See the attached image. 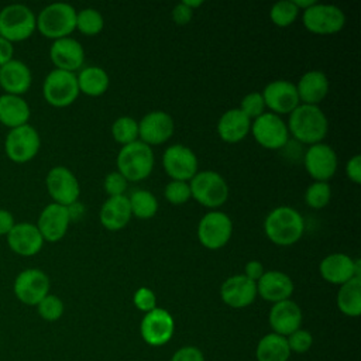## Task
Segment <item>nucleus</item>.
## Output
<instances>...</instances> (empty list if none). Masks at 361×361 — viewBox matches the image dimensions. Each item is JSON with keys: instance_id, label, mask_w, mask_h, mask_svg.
<instances>
[{"instance_id": "obj_3", "label": "nucleus", "mask_w": 361, "mask_h": 361, "mask_svg": "<svg viewBox=\"0 0 361 361\" xmlns=\"http://www.w3.org/2000/svg\"><path fill=\"white\" fill-rule=\"evenodd\" d=\"M37 30L52 41L69 37L76 30V10L62 1L45 6L37 16Z\"/></svg>"}, {"instance_id": "obj_46", "label": "nucleus", "mask_w": 361, "mask_h": 361, "mask_svg": "<svg viewBox=\"0 0 361 361\" xmlns=\"http://www.w3.org/2000/svg\"><path fill=\"white\" fill-rule=\"evenodd\" d=\"M345 175L347 178L354 182V183H360L361 182V155L355 154L353 155L347 164H345Z\"/></svg>"}, {"instance_id": "obj_11", "label": "nucleus", "mask_w": 361, "mask_h": 361, "mask_svg": "<svg viewBox=\"0 0 361 361\" xmlns=\"http://www.w3.org/2000/svg\"><path fill=\"white\" fill-rule=\"evenodd\" d=\"M233 234V221L224 212L206 213L197 224V240L207 250L224 247Z\"/></svg>"}, {"instance_id": "obj_41", "label": "nucleus", "mask_w": 361, "mask_h": 361, "mask_svg": "<svg viewBox=\"0 0 361 361\" xmlns=\"http://www.w3.org/2000/svg\"><path fill=\"white\" fill-rule=\"evenodd\" d=\"M286 343H288L290 353L303 354V353L309 351L310 347L313 345V336L309 330L300 327L286 337Z\"/></svg>"}, {"instance_id": "obj_30", "label": "nucleus", "mask_w": 361, "mask_h": 361, "mask_svg": "<svg viewBox=\"0 0 361 361\" xmlns=\"http://www.w3.org/2000/svg\"><path fill=\"white\" fill-rule=\"evenodd\" d=\"M296 90L303 104L317 106L329 93V79L322 71H309L300 76Z\"/></svg>"}, {"instance_id": "obj_44", "label": "nucleus", "mask_w": 361, "mask_h": 361, "mask_svg": "<svg viewBox=\"0 0 361 361\" xmlns=\"http://www.w3.org/2000/svg\"><path fill=\"white\" fill-rule=\"evenodd\" d=\"M103 188H104L106 193L109 195V197L121 196V195H124V192L127 189V179L118 171L110 172L104 178Z\"/></svg>"}, {"instance_id": "obj_12", "label": "nucleus", "mask_w": 361, "mask_h": 361, "mask_svg": "<svg viewBox=\"0 0 361 361\" xmlns=\"http://www.w3.org/2000/svg\"><path fill=\"white\" fill-rule=\"evenodd\" d=\"M45 188L54 203L66 207L78 202L80 195L78 178L69 168L63 165H56L48 171L45 176Z\"/></svg>"}, {"instance_id": "obj_1", "label": "nucleus", "mask_w": 361, "mask_h": 361, "mask_svg": "<svg viewBox=\"0 0 361 361\" xmlns=\"http://www.w3.org/2000/svg\"><path fill=\"white\" fill-rule=\"evenodd\" d=\"M288 131L302 144L313 145L324 140L329 131V120L319 106L300 103L289 113Z\"/></svg>"}, {"instance_id": "obj_52", "label": "nucleus", "mask_w": 361, "mask_h": 361, "mask_svg": "<svg viewBox=\"0 0 361 361\" xmlns=\"http://www.w3.org/2000/svg\"><path fill=\"white\" fill-rule=\"evenodd\" d=\"M292 1H293V4L298 7V10H300V8L306 10V8H309V7H312L313 4L317 3V1H314V0H292Z\"/></svg>"}, {"instance_id": "obj_20", "label": "nucleus", "mask_w": 361, "mask_h": 361, "mask_svg": "<svg viewBox=\"0 0 361 361\" xmlns=\"http://www.w3.org/2000/svg\"><path fill=\"white\" fill-rule=\"evenodd\" d=\"M175 130L172 117L162 110L147 113L138 121V140L147 145H159L166 142Z\"/></svg>"}, {"instance_id": "obj_50", "label": "nucleus", "mask_w": 361, "mask_h": 361, "mask_svg": "<svg viewBox=\"0 0 361 361\" xmlns=\"http://www.w3.org/2000/svg\"><path fill=\"white\" fill-rule=\"evenodd\" d=\"M14 59V44L0 37V66Z\"/></svg>"}, {"instance_id": "obj_39", "label": "nucleus", "mask_w": 361, "mask_h": 361, "mask_svg": "<svg viewBox=\"0 0 361 361\" xmlns=\"http://www.w3.org/2000/svg\"><path fill=\"white\" fill-rule=\"evenodd\" d=\"M35 307L38 316L45 322H56L62 317L65 312V305L62 299L54 293H48Z\"/></svg>"}, {"instance_id": "obj_5", "label": "nucleus", "mask_w": 361, "mask_h": 361, "mask_svg": "<svg viewBox=\"0 0 361 361\" xmlns=\"http://www.w3.org/2000/svg\"><path fill=\"white\" fill-rule=\"evenodd\" d=\"M37 31V16L25 4L13 3L0 8V37L14 42L28 39Z\"/></svg>"}, {"instance_id": "obj_49", "label": "nucleus", "mask_w": 361, "mask_h": 361, "mask_svg": "<svg viewBox=\"0 0 361 361\" xmlns=\"http://www.w3.org/2000/svg\"><path fill=\"white\" fill-rule=\"evenodd\" d=\"M264 272H265V271H264L262 264H261L259 261H257V259L248 261V262L245 264V267H244V275H245L247 278H250L251 281H254V282H257V281L262 276Z\"/></svg>"}, {"instance_id": "obj_31", "label": "nucleus", "mask_w": 361, "mask_h": 361, "mask_svg": "<svg viewBox=\"0 0 361 361\" xmlns=\"http://www.w3.org/2000/svg\"><path fill=\"white\" fill-rule=\"evenodd\" d=\"M290 354L286 337L275 333L261 337L255 347L257 361H288Z\"/></svg>"}, {"instance_id": "obj_8", "label": "nucleus", "mask_w": 361, "mask_h": 361, "mask_svg": "<svg viewBox=\"0 0 361 361\" xmlns=\"http://www.w3.org/2000/svg\"><path fill=\"white\" fill-rule=\"evenodd\" d=\"M41 148V137L35 127L24 124L8 130L4 138V152L14 164L32 161Z\"/></svg>"}, {"instance_id": "obj_23", "label": "nucleus", "mask_w": 361, "mask_h": 361, "mask_svg": "<svg viewBox=\"0 0 361 361\" xmlns=\"http://www.w3.org/2000/svg\"><path fill=\"white\" fill-rule=\"evenodd\" d=\"M49 58L55 69L75 73L76 71H79V68L83 66L85 49L78 39L72 37H65L55 39L51 44Z\"/></svg>"}, {"instance_id": "obj_38", "label": "nucleus", "mask_w": 361, "mask_h": 361, "mask_svg": "<svg viewBox=\"0 0 361 361\" xmlns=\"http://www.w3.org/2000/svg\"><path fill=\"white\" fill-rule=\"evenodd\" d=\"M331 199V188L327 182L314 180L305 192V202L312 209H323Z\"/></svg>"}, {"instance_id": "obj_37", "label": "nucleus", "mask_w": 361, "mask_h": 361, "mask_svg": "<svg viewBox=\"0 0 361 361\" xmlns=\"http://www.w3.org/2000/svg\"><path fill=\"white\" fill-rule=\"evenodd\" d=\"M299 10L293 4L292 0H281L276 1L271 10H269V17L271 21L278 25V27H289L298 17Z\"/></svg>"}, {"instance_id": "obj_47", "label": "nucleus", "mask_w": 361, "mask_h": 361, "mask_svg": "<svg viewBox=\"0 0 361 361\" xmlns=\"http://www.w3.org/2000/svg\"><path fill=\"white\" fill-rule=\"evenodd\" d=\"M193 17V10H190L188 6H185L182 1L178 3L172 10V20L178 25H186Z\"/></svg>"}, {"instance_id": "obj_36", "label": "nucleus", "mask_w": 361, "mask_h": 361, "mask_svg": "<svg viewBox=\"0 0 361 361\" xmlns=\"http://www.w3.org/2000/svg\"><path fill=\"white\" fill-rule=\"evenodd\" d=\"M111 135L121 145H127L137 141L138 121H135L133 117H128V116L118 117L111 126Z\"/></svg>"}, {"instance_id": "obj_17", "label": "nucleus", "mask_w": 361, "mask_h": 361, "mask_svg": "<svg viewBox=\"0 0 361 361\" xmlns=\"http://www.w3.org/2000/svg\"><path fill=\"white\" fill-rule=\"evenodd\" d=\"M262 99L265 107H268L274 114H289L299 104V96L295 83L286 79H276L269 82L262 90Z\"/></svg>"}, {"instance_id": "obj_40", "label": "nucleus", "mask_w": 361, "mask_h": 361, "mask_svg": "<svg viewBox=\"0 0 361 361\" xmlns=\"http://www.w3.org/2000/svg\"><path fill=\"white\" fill-rule=\"evenodd\" d=\"M164 195L165 199L171 203V204H183L186 203L192 196H190V186L189 182H183V180H171L166 183L165 189H164Z\"/></svg>"}, {"instance_id": "obj_24", "label": "nucleus", "mask_w": 361, "mask_h": 361, "mask_svg": "<svg viewBox=\"0 0 361 361\" xmlns=\"http://www.w3.org/2000/svg\"><path fill=\"white\" fill-rule=\"evenodd\" d=\"M268 322L272 333L288 337L290 333L300 329L303 322V313L296 302H293L292 299H286L272 305L268 314Z\"/></svg>"}, {"instance_id": "obj_25", "label": "nucleus", "mask_w": 361, "mask_h": 361, "mask_svg": "<svg viewBox=\"0 0 361 361\" xmlns=\"http://www.w3.org/2000/svg\"><path fill=\"white\" fill-rule=\"evenodd\" d=\"M295 285L292 278L278 269L265 271L257 281V295L264 300L274 303L290 299Z\"/></svg>"}, {"instance_id": "obj_4", "label": "nucleus", "mask_w": 361, "mask_h": 361, "mask_svg": "<svg viewBox=\"0 0 361 361\" xmlns=\"http://www.w3.org/2000/svg\"><path fill=\"white\" fill-rule=\"evenodd\" d=\"M116 162L117 171L127 179V182H138L151 175L155 159L152 148L137 140L121 147Z\"/></svg>"}, {"instance_id": "obj_7", "label": "nucleus", "mask_w": 361, "mask_h": 361, "mask_svg": "<svg viewBox=\"0 0 361 361\" xmlns=\"http://www.w3.org/2000/svg\"><path fill=\"white\" fill-rule=\"evenodd\" d=\"M76 73L61 69H52L44 79L42 96L52 107H68L79 96Z\"/></svg>"}, {"instance_id": "obj_22", "label": "nucleus", "mask_w": 361, "mask_h": 361, "mask_svg": "<svg viewBox=\"0 0 361 361\" xmlns=\"http://www.w3.org/2000/svg\"><path fill=\"white\" fill-rule=\"evenodd\" d=\"M8 248L20 257L37 255L44 247V238L34 223H16L11 231L6 235Z\"/></svg>"}, {"instance_id": "obj_34", "label": "nucleus", "mask_w": 361, "mask_h": 361, "mask_svg": "<svg viewBox=\"0 0 361 361\" xmlns=\"http://www.w3.org/2000/svg\"><path fill=\"white\" fill-rule=\"evenodd\" d=\"M131 214L147 220L157 214L158 212V200L155 195L147 189H137L128 196Z\"/></svg>"}, {"instance_id": "obj_45", "label": "nucleus", "mask_w": 361, "mask_h": 361, "mask_svg": "<svg viewBox=\"0 0 361 361\" xmlns=\"http://www.w3.org/2000/svg\"><path fill=\"white\" fill-rule=\"evenodd\" d=\"M171 361H204V355L195 345H183L173 353Z\"/></svg>"}, {"instance_id": "obj_35", "label": "nucleus", "mask_w": 361, "mask_h": 361, "mask_svg": "<svg viewBox=\"0 0 361 361\" xmlns=\"http://www.w3.org/2000/svg\"><path fill=\"white\" fill-rule=\"evenodd\" d=\"M104 27V18L96 8L87 7L76 11V30L83 35H97Z\"/></svg>"}, {"instance_id": "obj_19", "label": "nucleus", "mask_w": 361, "mask_h": 361, "mask_svg": "<svg viewBox=\"0 0 361 361\" xmlns=\"http://www.w3.org/2000/svg\"><path fill=\"white\" fill-rule=\"evenodd\" d=\"M322 278L333 285H343L354 276H361V261L343 252H334L320 261Z\"/></svg>"}, {"instance_id": "obj_43", "label": "nucleus", "mask_w": 361, "mask_h": 361, "mask_svg": "<svg viewBox=\"0 0 361 361\" xmlns=\"http://www.w3.org/2000/svg\"><path fill=\"white\" fill-rule=\"evenodd\" d=\"M133 303L138 310L148 313L157 307V296L152 289L147 286H141L134 292Z\"/></svg>"}, {"instance_id": "obj_28", "label": "nucleus", "mask_w": 361, "mask_h": 361, "mask_svg": "<svg viewBox=\"0 0 361 361\" xmlns=\"http://www.w3.org/2000/svg\"><path fill=\"white\" fill-rule=\"evenodd\" d=\"M131 207L128 196H111L109 197L100 209V223L104 228L110 231H118L124 228L131 219Z\"/></svg>"}, {"instance_id": "obj_48", "label": "nucleus", "mask_w": 361, "mask_h": 361, "mask_svg": "<svg viewBox=\"0 0 361 361\" xmlns=\"http://www.w3.org/2000/svg\"><path fill=\"white\" fill-rule=\"evenodd\" d=\"M14 224H16V220L13 213L7 209L0 207V235L6 237L11 231Z\"/></svg>"}, {"instance_id": "obj_51", "label": "nucleus", "mask_w": 361, "mask_h": 361, "mask_svg": "<svg viewBox=\"0 0 361 361\" xmlns=\"http://www.w3.org/2000/svg\"><path fill=\"white\" fill-rule=\"evenodd\" d=\"M68 212H69V217H71V221H72V220H78L79 217L83 216L85 207L80 202H75V203L68 206Z\"/></svg>"}, {"instance_id": "obj_53", "label": "nucleus", "mask_w": 361, "mask_h": 361, "mask_svg": "<svg viewBox=\"0 0 361 361\" xmlns=\"http://www.w3.org/2000/svg\"><path fill=\"white\" fill-rule=\"evenodd\" d=\"M182 3H183L185 6H188L190 10H195V8H197V7H200V6L203 4L202 0H183Z\"/></svg>"}, {"instance_id": "obj_16", "label": "nucleus", "mask_w": 361, "mask_h": 361, "mask_svg": "<svg viewBox=\"0 0 361 361\" xmlns=\"http://www.w3.org/2000/svg\"><path fill=\"white\" fill-rule=\"evenodd\" d=\"M307 173L317 182H327L337 171L338 158L329 144H313L305 152L303 158Z\"/></svg>"}, {"instance_id": "obj_42", "label": "nucleus", "mask_w": 361, "mask_h": 361, "mask_svg": "<svg viewBox=\"0 0 361 361\" xmlns=\"http://www.w3.org/2000/svg\"><path fill=\"white\" fill-rule=\"evenodd\" d=\"M250 120L259 117L262 113H265V103L262 99V94L259 92H251L245 94L241 100V106L238 107Z\"/></svg>"}, {"instance_id": "obj_18", "label": "nucleus", "mask_w": 361, "mask_h": 361, "mask_svg": "<svg viewBox=\"0 0 361 361\" xmlns=\"http://www.w3.org/2000/svg\"><path fill=\"white\" fill-rule=\"evenodd\" d=\"M71 224V217L66 206L58 204V203H49L47 204L35 223L38 231L41 233L44 241L48 243H58L61 241Z\"/></svg>"}, {"instance_id": "obj_6", "label": "nucleus", "mask_w": 361, "mask_h": 361, "mask_svg": "<svg viewBox=\"0 0 361 361\" xmlns=\"http://www.w3.org/2000/svg\"><path fill=\"white\" fill-rule=\"evenodd\" d=\"M190 196L204 207L217 209L228 199V185L226 179L212 169L197 172L190 180Z\"/></svg>"}, {"instance_id": "obj_26", "label": "nucleus", "mask_w": 361, "mask_h": 361, "mask_svg": "<svg viewBox=\"0 0 361 361\" xmlns=\"http://www.w3.org/2000/svg\"><path fill=\"white\" fill-rule=\"evenodd\" d=\"M32 85V73L30 66L20 61L11 59L0 66V87L7 94L23 96Z\"/></svg>"}, {"instance_id": "obj_33", "label": "nucleus", "mask_w": 361, "mask_h": 361, "mask_svg": "<svg viewBox=\"0 0 361 361\" xmlns=\"http://www.w3.org/2000/svg\"><path fill=\"white\" fill-rule=\"evenodd\" d=\"M79 92L86 96H100L103 94L110 83L107 72L100 66H85L76 75Z\"/></svg>"}, {"instance_id": "obj_14", "label": "nucleus", "mask_w": 361, "mask_h": 361, "mask_svg": "<svg viewBox=\"0 0 361 361\" xmlns=\"http://www.w3.org/2000/svg\"><path fill=\"white\" fill-rule=\"evenodd\" d=\"M175 333V322L172 314L162 307L144 313L140 323V334L142 340L152 347L165 345Z\"/></svg>"}, {"instance_id": "obj_2", "label": "nucleus", "mask_w": 361, "mask_h": 361, "mask_svg": "<svg viewBox=\"0 0 361 361\" xmlns=\"http://www.w3.org/2000/svg\"><path fill=\"white\" fill-rule=\"evenodd\" d=\"M264 231L269 241L276 245H292L298 243L305 231L302 214L290 206H279L271 210L264 221Z\"/></svg>"}, {"instance_id": "obj_13", "label": "nucleus", "mask_w": 361, "mask_h": 361, "mask_svg": "<svg viewBox=\"0 0 361 361\" xmlns=\"http://www.w3.org/2000/svg\"><path fill=\"white\" fill-rule=\"evenodd\" d=\"M254 140L267 149H281L286 145L289 131L281 116L274 113H262L251 123Z\"/></svg>"}, {"instance_id": "obj_29", "label": "nucleus", "mask_w": 361, "mask_h": 361, "mask_svg": "<svg viewBox=\"0 0 361 361\" xmlns=\"http://www.w3.org/2000/svg\"><path fill=\"white\" fill-rule=\"evenodd\" d=\"M31 109L23 96L0 94V124L8 130L28 124Z\"/></svg>"}, {"instance_id": "obj_15", "label": "nucleus", "mask_w": 361, "mask_h": 361, "mask_svg": "<svg viewBox=\"0 0 361 361\" xmlns=\"http://www.w3.org/2000/svg\"><path fill=\"white\" fill-rule=\"evenodd\" d=\"M162 166L172 180L188 182L199 172V162L195 152L182 144H173L165 149Z\"/></svg>"}, {"instance_id": "obj_27", "label": "nucleus", "mask_w": 361, "mask_h": 361, "mask_svg": "<svg viewBox=\"0 0 361 361\" xmlns=\"http://www.w3.org/2000/svg\"><path fill=\"white\" fill-rule=\"evenodd\" d=\"M251 130V120L240 110L230 109L224 111L217 123L219 137L228 144H235L244 140Z\"/></svg>"}, {"instance_id": "obj_10", "label": "nucleus", "mask_w": 361, "mask_h": 361, "mask_svg": "<svg viewBox=\"0 0 361 361\" xmlns=\"http://www.w3.org/2000/svg\"><path fill=\"white\" fill-rule=\"evenodd\" d=\"M302 20L307 31L319 35H330L343 30L345 14L334 4L316 3L303 11Z\"/></svg>"}, {"instance_id": "obj_9", "label": "nucleus", "mask_w": 361, "mask_h": 361, "mask_svg": "<svg viewBox=\"0 0 361 361\" xmlns=\"http://www.w3.org/2000/svg\"><path fill=\"white\" fill-rule=\"evenodd\" d=\"M51 289L49 276L39 268H25L17 274L13 282V293L18 302L37 306Z\"/></svg>"}, {"instance_id": "obj_21", "label": "nucleus", "mask_w": 361, "mask_h": 361, "mask_svg": "<svg viewBox=\"0 0 361 361\" xmlns=\"http://www.w3.org/2000/svg\"><path fill=\"white\" fill-rule=\"evenodd\" d=\"M257 282L244 274L227 278L220 286V298L223 303L233 309H244L257 299Z\"/></svg>"}, {"instance_id": "obj_32", "label": "nucleus", "mask_w": 361, "mask_h": 361, "mask_svg": "<svg viewBox=\"0 0 361 361\" xmlns=\"http://www.w3.org/2000/svg\"><path fill=\"white\" fill-rule=\"evenodd\" d=\"M336 302L343 314L358 317L361 314V276H354L340 285Z\"/></svg>"}]
</instances>
